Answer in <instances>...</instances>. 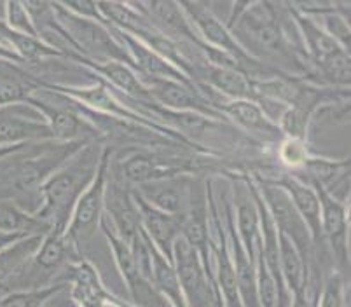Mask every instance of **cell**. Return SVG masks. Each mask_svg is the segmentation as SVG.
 <instances>
[{
    "label": "cell",
    "instance_id": "21",
    "mask_svg": "<svg viewBox=\"0 0 351 307\" xmlns=\"http://www.w3.org/2000/svg\"><path fill=\"white\" fill-rule=\"evenodd\" d=\"M261 0H232L231 4V11H229V19H228V28L231 30L232 25L236 23L239 19V16L247 12L248 9L254 8L255 4H258Z\"/></svg>",
    "mask_w": 351,
    "mask_h": 307
},
{
    "label": "cell",
    "instance_id": "12",
    "mask_svg": "<svg viewBox=\"0 0 351 307\" xmlns=\"http://www.w3.org/2000/svg\"><path fill=\"white\" fill-rule=\"evenodd\" d=\"M193 177L194 175H178V177L162 178V180L147 182L132 188L143 201L158 210L182 217L189 204Z\"/></svg>",
    "mask_w": 351,
    "mask_h": 307
},
{
    "label": "cell",
    "instance_id": "9",
    "mask_svg": "<svg viewBox=\"0 0 351 307\" xmlns=\"http://www.w3.org/2000/svg\"><path fill=\"white\" fill-rule=\"evenodd\" d=\"M217 110L224 115L226 119L243 131L255 142L278 143L283 138L278 124L271 119L263 110V107L250 98H239V100H222L217 105Z\"/></svg>",
    "mask_w": 351,
    "mask_h": 307
},
{
    "label": "cell",
    "instance_id": "1",
    "mask_svg": "<svg viewBox=\"0 0 351 307\" xmlns=\"http://www.w3.org/2000/svg\"><path fill=\"white\" fill-rule=\"evenodd\" d=\"M105 145L104 140H89L43 184L35 215L51 229L65 232L73 204L97 175Z\"/></svg>",
    "mask_w": 351,
    "mask_h": 307
},
{
    "label": "cell",
    "instance_id": "15",
    "mask_svg": "<svg viewBox=\"0 0 351 307\" xmlns=\"http://www.w3.org/2000/svg\"><path fill=\"white\" fill-rule=\"evenodd\" d=\"M278 248H280V274L289 288L290 293L298 292L299 288L311 278L313 271L298 249V246L293 245L285 234L278 232ZM320 271V269H318Z\"/></svg>",
    "mask_w": 351,
    "mask_h": 307
},
{
    "label": "cell",
    "instance_id": "14",
    "mask_svg": "<svg viewBox=\"0 0 351 307\" xmlns=\"http://www.w3.org/2000/svg\"><path fill=\"white\" fill-rule=\"evenodd\" d=\"M51 227L12 199H0V232L11 234H46Z\"/></svg>",
    "mask_w": 351,
    "mask_h": 307
},
{
    "label": "cell",
    "instance_id": "10",
    "mask_svg": "<svg viewBox=\"0 0 351 307\" xmlns=\"http://www.w3.org/2000/svg\"><path fill=\"white\" fill-rule=\"evenodd\" d=\"M143 82L151 95V100L159 107L175 112H199V114L226 119L224 115L217 112L205 96L201 95L197 86L173 81V79H143Z\"/></svg>",
    "mask_w": 351,
    "mask_h": 307
},
{
    "label": "cell",
    "instance_id": "3",
    "mask_svg": "<svg viewBox=\"0 0 351 307\" xmlns=\"http://www.w3.org/2000/svg\"><path fill=\"white\" fill-rule=\"evenodd\" d=\"M110 156H112V147L105 145L97 175L91 184L82 191L79 199L73 204L72 213H70L65 238L79 254L95 238L97 230H100V222L105 210V188H107L108 169H110Z\"/></svg>",
    "mask_w": 351,
    "mask_h": 307
},
{
    "label": "cell",
    "instance_id": "7",
    "mask_svg": "<svg viewBox=\"0 0 351 307\" xmlns=\"http://www.w3.org/2000/svg\"><path fill=\"white\" fill-rule=\"evenodd\" d=\"M104 217L117 232L121 239L132 246L142 232L138 210L133 199L132 187L117 177L114 169H108L107 188H105Z\"/></svg>",
    "mask_w": 351,
    "mask_h": 307
},
{
    "label": "cell",
    "instance_id": "19",
    "mask_svg": "<svg viewBox=\"0 0 351 307\" xmlns=\"http://www.w3.org/2000/svg\"><path fill=\"white\" fill-rule=\"evenodd\" d=\"M5 25L18 32H25V34L39 37L34 19H32L23 0H5Z\"/></svg>",
    "mask_w": 351,
    "mask_h": 307
},
{
    "label": "cell",
    "instance_id": "4",
    "mask_svg": "<svg viewBox=\"0 0 351 307\" xmlns=\"http://www.w3.org/2000/svg\"><path fill=\"white\" fill-rule=\"evenodd\" d=\"M252 178H254L255 185H257L258 192H261V197H263L264 204H266L278 232L285 234L293 245L298 246V249L301 251L304 260L308 262L309 267L318 269L317 249H315V245H313L311 232H309L306 222L299 215V211L295 210L292 201H290L289 194L280 185L273 184L266 177L258 175V173H254Z\"/></svg>",
    "mask_w": 351,
    "mask_h": 307
},
{
    "label": "cell",
    "instance_id": "18",
    "mask_svg": "<svg viewBox=\"0 0 351 307\" xmlns=\"http://www.w3.org/2000/svg\"><path fill=\"white\" fill-rule=\"evenodd\" d=\"M311 154L313 152L311 149H309L308 140L283 136V138L276 143V158H278L283 171L293 173L298 171V169H301Z\"/></svg>",
    "mask_w": 351,
    "mask_h": 307
},
{
    "label": "cell",
    "instance_id": "6",
    "mask_svg": "<svg viewBox=\"0 0 351 307\" xmlns=\"http://www.w3.org/2000/svg\"><path fill=\"white\" fill-rule=\"evenodd\" d=\"M311 185V184H309ZM317 191L318 201H320V222L322 236H324L325 246L332 258V264L336 265L339 273L346 276V267L350 264V211L348 203L336 199L330 196L322 185L313 184Z\"/></svg>",
    "mask_w": 351,
    "mask_h": 307
},
{
    "label": "cell",
    "instance_id": "13",
    "mask_svg": "<svg viewBox=\"0 0 351 307\" xmlns=\"http://www.w3.org/2000/svg\"><path fill=\"white\" fill-rule=\"evenodd\" d=\"M193 77L196 82L208 86L210 91L224 96V100L252 98L250 75L234 66H217L203 62L193 66Z\"/></svg>",
    "mask_w": 351,
    "mask_h": 307
},
{
    "label": "cell",
    "instance_id": "22",
    "mask_svg": "<svg viewBox=\"0 0 351 307\" xmlns=\"http://www.w3.org/2000/svg\"><path fill=\"white\" fill-rule=\"evenodd\" d=\"M28 143H16V145H0V161L5 158H9V156H12V154L20 152L21 149H25Z\"/></svg>",
    "mask_w": 351,
    "mask_h": 307
},
{
    "label": "cell",
    "instance_id": "17",
    "mask_svg": "<svg viewBox=\"0 0 351 307\" xmlns=\"http://www.w3.org/2000/svg\"><path fill=\"white\" fill-rule=\"evenodd\" d=\"M346 276L337 269H328L322 276L317 307H346Z\"/></svg>",
    "mask_w": 351,
    "mask_h": 307
},
{
    "label": "cell",
    "instance_id": "23",
    "mask_svg": "<svg viewBox=\"0 0 351 307\" xmlns=\"http://www.w3.org/2000/svg\"><path fill=\"white\" fill-rule=\"evenodd\" d=\"M130 2H135V0H124V4H130Z\"/></svg>",
    "mask_w": 351,
    "mask_h": 307
},
{
    "label": "cell",
    "instance_id": "5",
    "mask_svg": "<svg viewBox=\"0 0 351 307\" xmlns=\"http://www.w3.org/2000/svg\"><path fill=\"white\" fill-rule=\"evenodd\" d=\"M171 262L177 271L187 307H217L220 295L213 276L206 271L199 254L182 236L173 245Z\"/></svg>",
    "mask_w": 351,
    "mask_h": 307
},
{
    "label": "cell",
    "instance_id": "20",
    "mask_svg": "<svg viewBox=\"0 0 351 307\" xmlns=\"http://www.w3.org/2000/svg\"><path fill=\"white\" fill-rule=\"evenodd\" d=\"M324 19V30L330 37L336 38L344 49L350 47V23H348L346 16L339 14V12H325Z\"/></svg>",
    "mask_w": 351,
    "mask_h": 307
},
{
    "label": "cell",
    "instance_id": "11",
    "mask_svg": "<svg viewBox=\"0 0 351 307\" xmlns=\"http://www.w3.org/2000/svg\"><path fill=\"white\" fill-rule=\"evenodd\" d=\"M132 192L136 210H138L142 232L168 260H171L173 245L182 234V217L165 213V211L158 210L147 201H143L133 188Z\"/></svg>",
    "mask_w": 351,
    "mask_h": 307
},
{
    "label": "cell",
    "instance_id": "2",
    "mask_svg": "<svg viewBox=\"0 0 351 307\" xmlns=\"http://www.w3.org/2000/svg\"><path fill=\"white\" fill-rule=\"evenodd\" d=\"M51 12L54 21L69 38L70 46L75 53L73 56H82V60L95 63L117 60L132 65L126 49L121 46L112 30L101 23L100 19L77 14L54 0H51Z\"/></svg>",
    "mask_w": 351,
    "mask_h": 307
},
{
    "label": "cell",
    "instance_id": "8",
    "mask_svg": "<svg viewBox=\"0 0 351 307\" xmlns=\"http://www.w3.org/2000/svg\"><path fill=\"white\" fill-rule=\"evenodd\" d=\"M266 178L273 182V184L280 185V187L289 194L290 201H292V204L295 206V210L299 211V215L302 217V220H304L306 225H308L309 232H311L315 249L320 251V260H324L325 257H330L327 246H325L324 236H322L320 201H318L315 187L289 171H280L276 173V175H273V177ZM320 260H318V264H320Z\"/></svg>",
    "mask_w": 351,
    "mask_h": 307
},
{
    "label": "cell",
    "instance_id": "16",
    "mask_svg": "<svg viewBox=\"0 0 351 307\" xmlns=\"http://www.w3.org/2000/svg\"><path fill=\"white\" fill-rule=\"evenodd\" d=\"M65 290V281H54V283L35 288L8 290L0 295V307H46L51 299Z\"/></svg>",
    "mask_w": 351,
    "mask_h": 307
}]
</instances>
